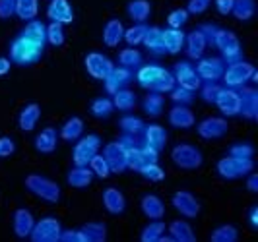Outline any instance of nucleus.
I'll return each mask as SVG.
<instances>
[{"instance_id": "1", "label": "nucleus", "mask_w": 258, "mask_h": 242, "mask_svg": "<svg viewBox=\"0 0 258 242\" xmlns=\"http://www.w3.org/2000/svg\"><path fill=\"white\" fill-rule=\"evenodd\" d=\"M136 82L142 86L144 90H150L154 93H169L177 86L173 72L165 70L159 64H146L136 72Z\"/></svg>"}, {"instance_id": "2", "label": "nucleus", "mask_w": 258, "mask_h": 242, "mask_svg": "<svg viewBox=\"0 0 258 242\" xmlns=\"http://www.w3.org/2000/svg\"><path fill=\"white\" fill-rule=\"evenodd\" d=\"M43 51H45L43 45H37V43L20 35L18 39H14L10 45V58H12V62L20 64V66H29V64L41 60Z\"/></svg>"}, {"instance_id": "3", "label": "nucleus", "mask_w": 258, "mask_h": 242, "mask_svg": "<svg viewBox=\"0 0 258 242\" xmlns=\"http://www.w3.org/2000/svg\"><path fill=\"white\" fill-rule=\"evenodd\" d=\"M212 45H214L216 49H220L221 56H223V58H221L223 62L233 64V62H237V60H243L241 43H239V39H237V35H235L233 31H227V29H220V27H218Z\"/></svg>"}, {"instance_id": "4", "label": "nucleus", "mask_w": 258, "mask_h": 242, "mask_svg": "<svg viewBox=\"0 0 258 242\" xmlns=\"http://www.w3.org/2000/svg\"><path fill=\"white\" fill-rule=\"evenodd\" d=\"M26 188L33 196L41 198L43 202H49V204H56L60 200V186L56 182H52L47 177H41V175H27L26 177Z\"/></svg>"}, {"instance_id": "5", "label": "nucleus", "mask_w": 258, "mask_h": 242, "mask_svg": "<svg viewBox=\"0 0 258 242\" xmlns=\"http://www.w3.org/2000/svg\"><path fill=\"white\" fill-rule=\"evenodd\" d=\"M256 72V68L246 60H237L233 64L225 66V72H223V82H225V88H233V90H239L246 86L250 82L252 74Z\"/></svg>"}, {"instance_id": "6", "label": "nucleus", "mask_w": 258, "mask_h": 242, "mask_svg": "<svg viewBox=\"0 0 258 242\" xmlns=\"http://www.w3.org/2000/svg\"><path fill=\"white\" fill-rule=\"evenodd\" d=\"M252 171H254L252 159H239V157L227 155V157H221L218 161V173H220L221 179L225 180L241 179V177H246Z\"/></svg>"}, {"instance_id": "7", "label": "nucleus", "mask_w": 258, "mask_h": 242, "mask_svg": "<svg viewBox=\"0 0 258 242\" xmlns=\"http://www.w3.org/2000/svg\"><path fill=\"white\" fill-rule=\"evenodd\" d=\"M171 159L177 167H181L184 171H194V169H200L204 163V157L202 151L192 145V143H179L173 147L171 151Z\"/></svg>"}, {"instance_id": "8", "label": "nucleus", "mask_w": 258, "mask_h": 242, "mask_svg": "<svg viewBox=\"0 0 258 242\" xmlns=\"http://www.w3.org/2000/svg\"><path fill=\"white\" fill-rule=\"evenodd\" d=\"M101 149V138L97 134H88L84 138H78V143L72 151V161L76 167H88L93 155H97Z\"/></svg>"}, {"instance_id": "9", "label": "nucleus", "mask_w": 258, "mask_h": 242, "mask_svg": "<svg viewBox=\"0 0 258 242\" xmlns=\"http://www.w3.org/2000/svg\"><path fill=\"white\" fill-rule=\"evenodd\" d=\"M60 221L54 219V217H43L41 221H37L33 225V230H31V240L33 242H58V236H60Z\"/></svg>"}, {"instance_id": "10", "label": "nucleus", "mask_w": 258, "mask_h": 242, "mask_svg": "<svg viewBox=\"0 0 258 242\" xmlns=\"http://www.w3.org/2000/svg\"><path fill=\"white\" fill-rule=\"evenodd\" d=\"M194 70L202 82H218L225 72V62L218 56H206V58H198Z\"/></svg>"}, {"instance_id": "11", "label": "nucleus", "mask_w": 258, "mask_h": 242, "mask_svg": "<svg viewBox=\"0 0 258 242\" xmlns=\"http://www.w3.org/2000/svg\"><path fill=\"white\" fill-rule=\"evenodd\" d=\"M101 155L105 157V161H107L111 173L120 175V173H124V171L128 169V167H126V151H124V147L118 143V140L107 143L103 147V153H101Z\"/></svg>"}, {"instance_id": "12", "label": "nucleus", "mask_w": 258, "mask_h": 242, "mask_svg": "<svg viewBox=\"0 0 258 242\" xmlns=\"http://www.w3.org/2000/svg\"><path fill=\"white\" fill-rule=\"evenodd\" d=\"M196 130H198V136L204 140H218L227 134L229 122L227 118H221V116H210V118H204Z\"/></svg>"}, {"instance_id": "13", "label": "nucleus", "mask_w": 258, "mask_h": 242, "mask_svg": "<svg viewBox=\"0 0 258 242\" xmlns=\"http://www.w3.org/2000/svg\"><path fill=\"white\" fill-rule=\"evenodd\" d=\"M173 76H175L177 86H181V88H184V90H188V91H198L200 86H202V79L198 77V74H196V70H194V66L190 62L175 64Z\"/></svg>"}, {"instance_id": "14", "label": "nucleus", "mask_w": 258, "mask_h": 242, "mask_svg": "<svg viewBox=\"0 0 258 242\" xmlns=\"http://www.w3.org/2000/svg\"><path fill=\"white\" fill-rule=\"evenodd\" d=\"M214 105L220 109V113L223 116H237L239 115V109H241L239 91L233 90V88H221Z\"/></svg>"}, {"instance_id": "15", "label": "nucleus", "mask_w": 258, "mask_h": 242, "mask_svg": "<svg viewBox=\"0 0 258 242\" xmlns=\"http://www.w3.org/2000/svg\"><path fill=\"white\" fill-rule=\"evenodd\" d=\"M134 79V72L130 68H124V66H113V70L107 74L105 77V90L109 95L116 93L118 90H124L130 82Z\"/></svg>"}, {"instance_id": "16", "label": "nucleus", "mask_w": 258, "mask_h": 242, "mask_svg": "<svg viewBox=\"0 0 258 242\" xmlns=\"http://www.w3.org/2000/svg\"><path fill=\"white\" fill-rule=\"evenodd\" d=\"M84 64H86L88 74H90L91 77H95V79H105L107 74H109V72L113 70V66H115V64L111 62L105 54H101V52H90V54L86 56Z\"/></svg>"}, {"instance_id": "17", "label": "nucleus", "mask_w": 258, "mask_h": 242, "mask_svg": "<svg viewBox=\"0 0 258 242\" xmlns=\"http://www.w3.org/2000/svg\"><path fill=\"white\" fill-rule=\"evenodd\" d=\"M171 202H173V207L181 215L188 217V219H194V217H198V213H200V202L194 198L190 192L186 190L175 192V196H173Z\"/></svg>"}, {"instance_id": "18", "label": "nucleus", "mask_w": 258, "mask_h": 242, "mask_svg": "<svg viewBox=\"0 0 258 242\" xmlns=\"http://www.w3.org/2000/svg\"><path fill=\"white\" fill-rule=\"evenodd\" d=\"M239 97H241V109L239 115L246 120H256L258 118V91L254 88H239Z\"/></svg>"}, {"instance_id": "19", "label": "nucleus", "mask_w": 258, "mask_h": 242, "mask_svg": "<svg viewBox=\"0 0 258 242\" xmlns=\"http://www.w3.org/2000/svg\"><path fill=\"white\" fill-rule=\"evenodd\" d=\"M47 16L51 22L62 24V26L74 22V10L68 0H51V4L47 8Z\"/></svg>"}, {"instance_id": "20", "label": "nucleus", "mask_w": 258, "mask_h": 242, "mask_svg": "<svg viewBox=\"0 0 258 242\" xmlns=\"http://www.w3.org/2000/svg\"><path fill=\"white\" fill-rule=\"evenodd\" d=\"M208 41L204 37V33L200 29H194L190 31L186 37H184V49H186V56L192 58V60H198L202 58V54L206 51Z\"/></svg>"}, {"instance_id": "21", "label": "nucleus", "mask_w": 258, "mask_h": 242, "mask_svg": "<svg viewBox=\"0 0 258 242\" xmlns=\"http://www.w3.org/2000/svg\"><path fill=\"white\" fill-rule=\"evenodd\" d=\"M33 225H35V219H33L29 209L20 207L14 211V232L18 238H27L33 230Z\"/></svg>"}, {"instance_id": "22", "label": "nucleus", "mask_w": 258, "mask_h": 242, "mask_svg": "<svg viewBox=\"0 0 258 242\" xmlns=\"http://www.w3.org/2000/svg\"><path fill=\"white\" fill-rule=\"evenodd\" d=\"M103 205L111 215H122L126 209V200L118 188H105L103 190Z\"/></svg>"}, {"instance_id": "23", "label": "nucleus", "mask_w": 258, "mask_h": 242, "mask_svg": "<svg viewBox=\"0 0 258 242\" xmlns=\"http://www.w3.org/2000/svg\"><path fill=\"white\" fill-rule=\"evenodd\" d=\"M169 122H171V126L175 128H192L194 122H196V118H194V113L188 109V107H184V105H175L171 111H169Z\"/></svg>"}, {"instance_id": "24", "label": "nucleus", "mask_w": 258, "mask_h": 242, "mask_svg": "<svg viewBox=\"0 0 258 242\" xmlns=\"http://www.w3.org/2000/svg\"><path fill=\"white\" fill-rule=\"evenodd\" d=\"M144 141H146V145L154 147L155 151H161L167 145V132H165V128L159 126V124L146 126L144 128Z\"/></svg>"}, {"instance_id": "25", "label": "nucleus", "mask_w": 258, "mask_h": 242, "mask_svg": "<svg viewBox=\"0 0 258 242\" xmlns=\"http://www.w3.org/2000/svg\"><path fill=\"white\" fill-rule=\"evenodd\" d=\"M184 37L186 35H184L182 29H173V27L163 29V47H165V52L179 54L184 49Z\"/></svg>"}, {"instance_id": "26", "label": "nucleus", "mask_w": 258, "mask_h": 242, "mask_svg": "<svg viewBox=\"0 0 258 242\" xmlns=\"http://www.w3.org/2000/svg\"><path fill=\"white\" fill-rule=\"evenodd\" d=\"M39 118H41V107H39L37 103H29L27 107L22 109L18 122H20V128L24 132H33L35 126H37Z\"/></svg>"}, {"instance_id": "27", "label": "nucleus", "mask_w": 258, "mask_h": 242, "mask_svg": "<svg viewBox=\"0 0 258 242\" xmlns=\"http://www.w3.org/2000/svg\"><path fill=\"white\" fill-rule=\"evenodd\" d=\"M140 207H142V213L148 219H161L165 215V205L155 194H146L142 202H140Z\"/></svg>"}, {"instance_id": "28", "label": "nucleus", "mask_w": 258, "mask_h": 242, "mask_svg": "<svg viewBox=\"0 0 258 242\" xmlns=\"http://www.w3.org/2000/svg\"><path fill=\"white\" fill-rule=\"evenodd\" d=\"M93 173H91L90 167H76L68 173L66 177V182L72 186V188H88L91 182H93Z\"/></svg>"}, {"instance_id": "29", "label": "nucleus", "mask_w": 258, "mask_h": 242, "mask_svg": "<svg viewBox=\"0 0 258 242\" xmlns=\"http://www.w3.org/2000/svg\"><path fill=\"white\" fill-rule=\"evenodd\" d=\"M126 12H128L132 22L146 24L148 18L152 16V4H150V0H130L128 6H126Z\"/></svg>"}, {"instance_id": "30", "label": "nucleus", "mask_w": 258, "mask_h": 242, "mask_svg": "<svg viewBox=\"0 0 258 242\" xmlns=\"http://www.w3.org/2000/svg\"><path fill=\"white\" fill-rule=\"evenodd\" d=\"M169 236L175 242H196V234H194L192 227L181 219H177L169 225Z\"/></svg>"}, {"instance_id": "31", "label": "nucleus", "mask_w": 258, "mask_h": 242, "mask_svg": "<svg viewBox=\"0 0 258 242\" xmlns=\"http://www.w3.org/2000/svg\"><path fill=\"white\" fill-rule=\"evenodd\" d=\"M122 35H124V27H122V22L120 20H109L103 27V43L107 47H116L120 41H122Z\"/></svg>"}, {"instance_id": "32", "label": "nucleus", "mask_w": 258, "mask_h": 242, "mask_svg": "<svg viewBox=\"0 0 258 242\" xmlns=\"http://www.w3.org/2000/svg\"><path fill=\"white\" fill-rule=\"evenodd\" d=\"M142 45L152 54H157V56L163 54L165 52V47H163V29H159V27H148Z\"/></svg>"}, {"instance_id": "33", "label": "nucleus", "mask_w": 258, "mask_h": 242, "mask_svg": "<svg viewBox=\"0 0 258 242\" xmlns=\"http://www.w3.org/2000/svg\"><path fill=\"white\" fill-rule=\"evenodd\" d=\"M22 37H26V39H29V41H33V43L45 47V43H47V26H45L43 22H39V20H31V22L24 27Z\"/></svg>"}, {"instance_id": "34", "label": "nucleus", "mask_w": 258, "mask_h": 242, "mask_svg": "<svg viewBox=\"0 0 258 242\" xmlns=\"http://www.w3.org/2000/svg\"><path fill=\"white\" fill-rule=\"evenodd\" d=\"M35 149L39 153H52L56 149V130L54 128H45L41 130L35 138Z\"/></svg>"}, {"instance_id": "35", "label": "nucleus", "mask_w": 258, "mask_h": 242, "mask_svg": "<svg viewBox=\"0 0 258 242\" xmlns=\"http://www.w3.org/2000/svg\"><path fill=\"white\" fill-rule=\"evenodd\" d=\"M82 134H84V120L78 116L68 118L60 128V138L66 141H76L78 138H82Z\"/></svg>"}, {"instance_id": "36", "label": "nucleus", "mask_w": 258, "mask_h": 242, "mask_svg": "<svg viewBox=\"0 0 258 242\" xmlns=\"http://www.w3.org/2000/svg\"><path fill=\"white\" fill-rule=\"evenodd\" d=\"M37 12H39V0H16V10H14V14L22 22L35 20Z\"/></svg>"}, {"instance_id": "37", "label": "nucleus", "mask_w": 258, "mask_h": 242, "mask_svg": "<svg viewBox=\"0 0 258 242\" xmlns=\"http://www.w3.org/2000/svg\"><path fill=\"white\" fill-rule=\"evenodd\" d=\"M256 12V2L254 0H233L231 14L239 22H248Z\"/></svg>"}, {"instance_id": "38", "label": "nucleus", "mask_w": 258, "mask_h": 242, "mask_svg": "<svg viewBox=\"0 0 258 242\" xmlns=\"http://www.w3.org/2000/svg\"><path fill=\"white\" fill-rule=\"evenodd\" d=\"M136 93L130 90H118L116 93H113V107L118 109V111H130V109H134L136 107Z\"/></svg>"}, {"instance_id": "39", "label": "nucleus", "mask_w": 258, "mask_h": 242, "mask_svg": "<svg viewBox=\"0 0 258 242\" xmlns=\"http://www.w3.org/2000/svg\"><path fill=\"white\" fill-rule=\"evenodd\" d=\"M80 230L84 232L86 242H105L107 240V227L105 223H86Z\"/></svg>"}, {"instance_id": "40", "label": "nucleus", "mask_w": 258, "mask_h": 242, "mask_svg": "<svg viewBox=\"0 0 258 242\" xmlns=\"http://www.w3.org/2000/svg\"><path fill=\"white\" fill-rule=\"evenodd\" d=\"M118 64L134 70V68L142 66V52L136 51V47H128V49L118 52Z\"/></svg>"}, {"instance_id": "41", "label": "nucleus", "mask_w": 258, "mask_h": 242, "mask_svg": "<svg viewBox=\"0 0 258 242\" xmlns=\"http://www.w3.org/2000/svg\"><path fill=\"white\" fill-rule=\"evenodd\" d=\"M165 232V223H161L159 219H154V223L146 225L140 232V240L142 242H157Z\"/></svg>"}, {"instance_id": "42", "label": "nucleus", "mask_w": 258, "mask_h": 242, "mask_svg": "<svg viewBox=\"0 0 258 242\" xmlns=\"http://www.w3.org/2000/svg\"><path fill=\"white\" fill-rule=\"evenodd\" d=\"M118 126L122 130V134H144L146 124H144L142 118H138V116H134V115H126L120 118Z\"/></svg>"}, {"instance_id": "43", "label": "nucleus", "mask_w": 258, "mask_h": 242, "mask_svg": "<svg viewBox=\"0 0 258 242\" xmlns=\"http://www.w3.org/2000/svg\"><path fill=\"white\" fill-rule=\"evenodd\" d=\"M148 27H150V26H146V24H136V26L124 29V35H122V39L128 43V47L142 45V41H144V37H146Z\"/></svg>"}, {"instance_id": "44", "label": "nucleus", "mask_w": 258, "mask_h": 242, "mask_svg": "<svg viewBox=\"0 0 258 242\" xmlns=\"http://www.w3.org/2000/svg\"><path fill=\"white\" fill-rule=\"evenodd\" d=\"M163 95L161 93H150L146 99H144V111H146V115L150 116H159L163 113Z\"/></svg>"}, {"instance_id": "45", "label": "nucleus", "mask_w": 258, "mask_h": 242, "mask_svg": "<svg viewBox=\"0 0 258 242\" xmlns=\"http://www.w3.org/2000/svg\"><path fill=\"white\" fill-rule=\"evenodd\" d=\"M237 238H239V230L233 225H221L210 234L212 242H237Z\"/></svg>"}, {"instance_id": "46", "label": "nucleus", "mask_w": 258, "mask_h": 242, "mask_svg": "<svg viewBox=\"0 0 258 242\" xmlns=\"http://www.w3.org/2000/svg\"><path fill=\"white\" fill-rule=\"evenodd\" d=\"M113 111H115V107L109 97H97L91 103V115L95 118H107V116H111Z\"/></svg>"}, {"instance_id": "47", "label": "nucleus", "mask_w": 258, "mask_h": 242, "mask_svg": "<svg viewBox=\"0 0 258 242\" xmlns=\"http://www.w3.org/2000/svg\"><path fill=\"white\" fill-rule=\"evenodd\" d=\"M47 43H51L52 47L64 45V29H62V24L51 22L47 26Z\"/></svg>"}, {"instance_id": "48", "label": "nucleus", "mask_w": 258, "mask_h": 242, "mask_svg": "<svg viewBox=\"0 0 258 242\" xmlns=\"http://www.w3.org/2000/svg\"><path fill=\"white\" fill-rule=\"evenodd\" d=\"M90 169H91V173H93L95 177H99V179H107V177L111 175L109 165H107V161H105V157L101 153L93 155V159L90 161Z\"/></svg>"}, {"instance_id": "49", "label": "nucleus", "mask_w": 258, "mask_h": 242, "mask_svg": "<svg viewBox=\"0 0 258 242\" xmlns=\"http://www.w3.org/2000/svg\"><path fill=\"white\" fill-rule=\"evenodd\" d=\"M140 175L146 180H150V182H161V180H165V171L157 165V163H150V165L142 167L140 169Z\"/></svg>"}, {"instance_id": "50", "label": "nucleus", "mask_w": 258, "mask_h": 242, "mask_svg": "<svg viewBox=\"0 0 258 242\" xmlns=\"http://www.w3.org/2000/svg\"><path fill=\"white\" fill-rule=\"evenodd\" d=\"M169 93H171V99H173L175 105H184V107H188V105L194 101V91L184 90L181 86H175Z\"/></svg>"}, {"instance_id": "51", "label": "nucleus", "mask_w": 258, "mask_h": 242, "mask_svg": "<svg viewBox=\"0 0 258 242\" xmlns=\"http://www.w3.org/2000/svg\"><path fill=\"white\" fill-rule=\"evenodd\" d=\"M188 16L190 14L186 12V8H177L167 16V26L173 29H182V26L188 22Z\"/></svg>"}, {"instance_id": "52", "label": "nucleus", "mask_w": 258, "mask_h": 242, "mask_svg": "<svg viewBox=\"0 0 258 242\" xmlns=\"http://www.w3.org/2000/svg\"><path fill=\"white\" fill-rule=\"evenodd\" d=\"M220 90H221V86H218L216 82H204V84L200 86V97L206 103H216V97H218Z\"/></svg>"}, {"instance_id": "53", "label": "nucleus", "mask_w": 258, "mask_h": 242, "mask_svg": "<svg viewBox=\"0 0 258 242\" xmlns=\"http://www.w3.org/2000/svg\"><path fill=\"white\" fill-rule=\"evenodd\" d=\"M229 155L231 157H239V159H252L254 155V147L250 143H235L229 149Z\"/></svg>"}, {"instance_id": "54", "label": "nucleus", "mask_w": 258, "mask_h": 242, "mask_svg": "<svg viewBox=\"0 0 258 242\" xmlns=\"http://www.w3.org/2000/svg\"><path fill=\"white\" fill-rule=\"evenodd\" d=\"M212 0H188V6H186V12L192 14V16H200L210 8Z\"/></svg>"}, {"instance_id": "55", "label": "nucleus", "mask_w": 258, "mask_h": 242, "mask_svg": "<svg viewBox=\"0 0 258 242\" xmlns=\"http://www.w3.org/2000/svg\"><path fill=\"white\" fill-rule=\"evenodd\" d=\"M60 242H86V236L84 232L78 230H60V236H58Z\"/></svg>"}, {"instance_id": "56", "label": "nucleus", "mask_w": 258, "mask_h": 242, "mask_svg": "<svg viewBox=\"0 0 258 242\" xmlns=\"http://www.w3.org/2000/svg\"><path fill=\"white\" fill-rule=\"evenodd\" d=\"M14 151H16V143H14V140L12 138L2 136V138H0V157H10Z\"/></svg>"}, {"instance_id": "57", "label": "nucleus", "mask_w": 258, "mask_h": 242, "mask_svg": "<svg viewBox=\"0 0 258 242\" xmlns=\"http://www.w3.org/2000/svg\"><path fill=\"white\" fill-rule=\"evenodd\" d=\"M14 10H16V0H0V18L2 20L12 18Z\"/></svg>"}, {"instance_id": "58", "label": "nucleus", "mask_w": 258, "mask_h": 242, "mask_svg": "<svg viewBox=\"0 0 258 242\" xmlns=\"http://www.w3.org/2000/svg\"><path fill=\"white\" fill-rule=\"evenodd\" d=\"M216 10L221 16H229L233 10V0H216Z\"/></svg>"}, {"instance_id": "59", "label": "nucleus", "mask_w": 258, "mask_h": 242, "mask_svg": "<svg viewBox=\"0 0 258 242\" xmlns=\"http://www.w3.org/2000/svg\"><path fill=\"white\" fill-rule=\"evenodd\" d=\"M246 177H248V179H246V188H248V192L256 194V192H258V175H254V173H248Z\"/></svg>"}, {"instance_id": "60", "label": "nucleus", "mask_w": 258, "mask_h": 242, "mask_svg": "<svg viewBox=\"0 0 258 242\" xmlns=\"http://www.w3.org/2000/svg\"><path fill=\"white\" fill-rule=\"evenodd\" d=\"M8 72H10V60L0 56V76H6Z\"/></svg>"}, {"instance_id": "61", "label": "nucleus", "mask_w": 258, "mask_h": 242, "mask_svg": "<svg viewBox=\"0 0 258 242\" xmlns=\"http://www.w3.org/2000/svg\"><path fill=\"white\" fill-rule=\"evenodd\" d=\"M250 227H252V229H258V207L256 205L250 209Z\"/></svg>"}]
</instances>
